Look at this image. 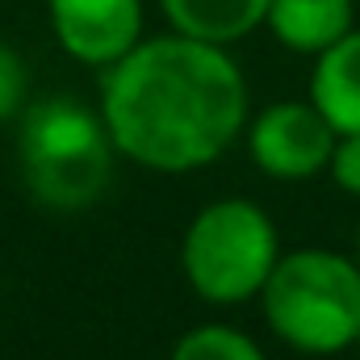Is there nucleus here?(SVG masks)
Masks as SVG:
<instances>
[{
  "instance_id": "obj_1",
  "label": "nucleus",
  "mask_w": 360,
  "mask_h": 360,
  "mask_svg": "<svg viewBox=\"0 0 360 360\" xmlns=\"http://www.w3.org/2000/svg\"><path fill=\"white\" fill-rule=\"evenodd\" d=\"M96 109L117 155L151 172H197L248 126V80L226 46L172 30L105 68Z\"/></svg>"
},
{
  "instance_id": "obj_2",
  "label": "nucleus",
  "mask_w": 360,
  "mask_h": 360,
  "mask_svg": "<svg viewBox=\"0 0 360 360\" xmlns=\"http://www.w3.org/2000/svg\"><path fill=\"white\" fill-rule=\"evenodd\" d=\"M113 139L101 117L76 96H46L17 117V168L30 197L55 214H80L113 176Z\"/></svg>"
},
{
  "instance_id": "obj_3",
  "label": "nucleus",
  "mask_w": 360,
  "mask_h": 360,
  "mask_svg": "<svg viewBox=\"0 0 360 360\" xmlns=\"http://www.w3.org/2000/svg\"><path fill=\"white\" fill-rule=\"evenodd\" d=\"M264 323L302 356H335L360 335V264L327 248L281 252L260 289Z\"/></svg>"
},
{
  "instance_id": "obj_4",
  "label": "nucleus",
  "mask_w": 360,
  "mask_h": 360,
  "mask_svg": "<svg viewBox=\"0 0 360 360\" xmlns=\"http://www.w3.org/2000/svg\"><path fill=\"white\" fill-rule=\"evenodd\" d=\"M281 260L272 218L248 197H222L197 210L180 239V272L210 306H239L260 297Z\"/></svg>"
},
{
  "instance_id": "obj_5",
  "label": "nucleus",
  "mask_w": 360,
  "mask_h": 360,
  "mask_svg": "<svg viewBox=\"0 0 360 360\" xmlns=\"http://www.w3.org/2000/svg\"><path fill=\"white\" fill-rule=\"evenodd\" d=\"M335 126L314 101H272L248 126V151L260 172L276 180H310L331 164Z\"/></svg>"
},
{
  "instance_id": "obj_6",
  "label": "nucleus",
  "mask_w": 360,
  "mask_h": 360,
  "mask_svg": "<svg viewBox=\"0 0 360 360\" xmlns=\"http://www.w3.org/2000/svg\"><path fill=\"white\" fill-rule=\"evenodd\" d=\"M55 42L89 68H109L143 42V0H46Z\"/></svg>"
},
{
  "instance_id": "obj_7",
  "label": "nucleus",
  "mask_w": 360,
  "mask_h": 360,
  "mask_svg": "<svg viewBox=\"0 0 360 360\" xmlns=\"http://www.w3.org/2000/svg\"><path fill=\"white\" fill-rule=\"evenodd\" d=\"M310 101L335 134H360V30H348L335 46L314 55Z\"/></svg>"
},
{
  "instance_id": "obj_8",
  "label": "nucleus",
  "mask_w": 360,
  "mask_h": 360,
  "mask_svg": "<svg viewBox=\"0 0 360 360\" xmlns=\"http://www.w3.org/2000/svg\"><path fill=\"white\" fill-rule=\"evenodd\" d=\"M352 0H272L264 25L285 51L323 55L352 30Z\"/></svg>"
},
{
  "instance_id": "obj_9",
  "label": "nucleus",
  "mask_w": 360,
  "mask_h": 360,
  "mask_svg": "<svg viewBox=\"0 0 360 360\" xmlns=\"http://www.w3.org/2000/svg\"><path fill=\"white\" fill-rule=\"evenodd\" d=\"M160 4L176 34L231 46L269 21L272 0H160Z\"/></svg>"
},
{
  "instance_id": "obj_10",
  "label": "nucleus",
  "mask_w": 360,
  "mask_h": 360,
  "mask_svg": "<svg viewBox=\"0 0 360 360\" xmlns=\"http://www.w3.org/2000/svg\"><path fill=\"white\" fill-rule=\"evenodd\" d=\"M168 360H269V356L248 331L226 327V323H201V327L180 335Z\"/></svg>"
},
{
  "instance_id": "obj_11",
  "label": "nucleus",
  "mask_w": 360,
  "mask_h": 360,
  "mask_svg": "<svg viewBox=\"0 0 360 360\" xmlns=\"http://www.w3.org/2000/svg\"><path fill=\"white\" fill-rule=\"evenodd\" d=\"M25 105H30V68L21 51L0 38V122L21 117Z\"/></svg>"
},
{
  "instance_id": "obj_12",
  "label": "nucleus",
  "mask_w": 360,
  "mask_h": 360,
  "mask_svg": "<svg viewBox=\"0 0 360 360\" xmlns=\"http://www.w3.org/2000/svg\"><path fill=\"white\" fill-rule=\"evenodd\" d=\"M327 168H331V180L344 193L360 197V134H340L335 139V151H331Z\"/></svg>"
},
{
  "instance_id": "obj_13",
  "label": "nucleus",
  "mask_w": 360,
  "mask_h": 360,
  "mask_svg": "<svg viewBox=\"0 0 360 360\" xmlns=\"http://www.w3.org/2000/svg\"><path fill=\"white\" fill-rule=\"evenodd\" d=\"M356 264H360V226H356Z\"/></svg>"
},
{
  "instance_id": "obj_14",
  "label": "nucleus",
  "mask_w": 360,
  "mask_h": 360,
  "mask_svg": "<svg viewBox=\"0 0 360 360\" xmlns=\"http://www.w3.org/2000/svg\"><path fill=\"white\" fill-rule=\"evenodd\" d=\"M356 348H360V335H356Z\"/></svg>"
}]
</instances>
